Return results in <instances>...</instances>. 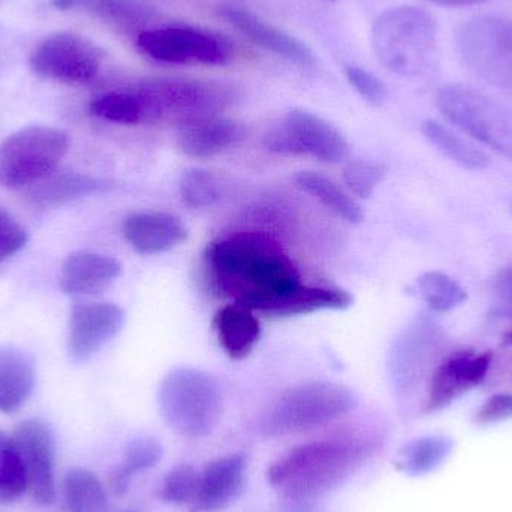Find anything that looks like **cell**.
Masks as SVG:
<instances>
[{"instance_id":"obj_1","label":"cell","mask_w":512,"mask_h":512,"mask_svg":"<svg viewBox=\"0 0 512 512\" xmlns=\"http://www.w3.org/2000/svg\"><path fill=\"white\" fill-rule=\"evenodd\" d=\"M213 285L236 304L267 315L300 288V274L282 246L262 233H236L206 252Z\"/></svg>"},{"instance_id":"obj_2","label":"cell","mask_w":512,"mask_h":512,"mask_svg":"<svg viewBox=\"0 0 512 512\" xmlns=\"http://www.w3.org/2000/svg\"><path fill=\"white\" fill-rule=\"evenodd\" d=\"M369 454L354 439L307 442L271 463L267 483L286 501H313L348 480Z\"/></svg>"},{"instance_id":"obj_3","label":"cell","mask_w":512,"mask_h":512,"mask_svg":"<svg viewBox=\"0 0 512 512\" xmlns=\"http://www.w3.org/2000/svg\"><path fill=\"white\" fill-rule=\"evenodd\" d=\"M372 44L388 71L405 78L423 77L438 60V23L420 6H394L373 23Z\"/></svg>"},{"instance_id":"obj_4","label":"cell","mask_w":512,"mask_h":512,"mask_svg":"<svg viewBox=\"0 0 512 512\" xmlns=\"http://www.w3.org/2000/svg\"><path fill=\"white\" fill-rule=\"evenodd\" d=\"M162 418L171 430L189 439L210 435L221 421L224 397L210 373L192 367L171 370L158 391Z\"/></svg>"},{"instance_id":"obj_5","label":"cell","mask_w":512,"mask_h":512,"mask_svg":"<svg viewBox=\"0 0 512 512\" xmlns=\"http://www.w3.org/2000/svg\"><path fill=\"white\" fill-rule=\"evenodd\" d=\"M358 397L351 388L331 381H310L277 397L261 418L265 436H285L328 426L354 411Z\"/></svg>"},{"instance_id":"obj_6","label":"cell","mask_w":512,"mask_h":512,"mask_svg":"<svg viewBox=\"0 0 512 512\" xmlns=\"http://www.w3.org/2000/svg\"><path fill=\"white\" fill-rule=\"evenodd\" d=\"M463 68L512 105V21L499 15H477L454 33Z\"/></svg>"},{"instance_id":"obj_7","label":"cell","mask_w":512,"mask_h":512,"mask_svg":"<svg viewBox=\"0 0 512 512\" xmlns=\"http://www.w3.org/2000/svg\"><path fill=\"white\" fill-rule=\"evenodd\" d=\"M442 116L512 162V110L468 84H445L436 93Z\"/></svg>"},{"instance_id":"obj_8","label":"cell","mask_w":512,"mask_h":512,"mask_svg":"<svg viewBox=\"0 0 512 512\" xmlns=\"http://www.w3.org/2000/svg\"><path fill=\"white\" fill-rule=\"evenodd\" d=\"M140 102L143 122H176L182 126L203 117L218 116L231 92L221 84L183 78L144 81L131 89Z\"/></svg>"},{"instance_id":"obj_9","label":"cell","mask_w":512,"mask_h":512,"mask_svg":"<svg viewBox=\"0 0 512 512\" xmlns=\"http://www.w3.org/2000/svg\"><path fill=\"white\" fill-rule=\"evenodd\" d=\"M69 149L68 135L27 126L0 143V188L27 189L54 173Z\"/></svg>"},{"instance_id":"obj_10","label":"cell","mask_w":512,"mask_h":512,"mask_svg":"<svg viewBox=\"0 0 512 512\" xmlns=\"http://www.w3.org/2000/svg\"><path fill=\"white\" fill-rule=\"evenodd\" d=\"M137 47L155 62L170 65L222 66L234 57V45L230 39L195 26L144 30L138 35Z\"/></svg>"},{"instance_id":"obj_11","label":"cell","mask_w":512,"mask_h":512,"mask_svg":"<svg viewBox=\"0 0 512 512\" xmlns=\"http://www.w3.org/2000/svg\"><path fill=\"white\" fill-rule=\"evenodd\" d=\"M265 149L285 156H310L325 164H340L348 159L349 144L345 135L318 114L291 110L268 131Z\"/></svg>"},{"instance_id":"obj_12","label":"cell","mask_w":512,"mask_h":512,"mask_svg":"<svg viewBox=\"0 0 512 512\" xmlns=\"http://www.w3.org/2000/svg\"><path fill=\"white\" fill-rule=\"evenodd\" d=\"M98 47L77 33L62 32L45 38L30 56V68L48 80L65 84H87L101 68Z\"/></svg>"},{"instance_id":"obj_13","label":"cell","mask_w":512,"mask_h":512,"mask_svg":"<svg viewBox=\"0 0 512 512\" xmlns=\"http://www.w3.org/2000/svg\"><path fill=\"white\" fill-rule=\"evenodd\" d=\"M11 438L23 463L26 492L36 504H53L56 499V439L53 430L45 421L29 418L15 427Z\"/></svg>"},{"instance_id":"obj_14","label":"cell","mask_w":512,"mask_h":512,"mask_svg":"<svg viewBox=\"0 0 512 512\" xmlns=\"http://www.w3.org/2000/svg\"><path fill=\"white\" fill-rule=\"evenodd\" d=\"M125 310L113 303L78 304L69 318L68 354L86 363L111 342L125 325Z\"/></svg>"},{"instance_id":"obj_15","label":"cell","mask_w":512,"mask_h":512,"mask_svg":"<svg viewBox=\"0 0 512 512\" xmlns=\"http://www.w3.org/2000/svg\"><path fill=\"white\" fill-rule=\"evenodd\" d=\"M492 364L490 352H457L438 364L430 376L426 412L441 411L486 379Z\"/></svg>"},{"instance_id":"obj_16","label":"cell","mask_w":512,"mask_h":512,"mask_svg":"<svg viewBox=\"0 0 512 512\" xmlns=\"http://www.w3.org/2000/svg\"><path fill=\"white\" fill-rule=\"evenodd\" d=\"M441 333L430 319L420 318L403 331L390 352V372L399 390H409L429 366Z\"/></svg>"},{"instance_id":"obj_17","label":"cell","mask_w":512,"mask_h":512,"mask_svg":"<svg viewBox=\"0 0 512 512\" xmlns=\"http://www.w3.org/2000/svg\"><path fill=\"white\" fill-rule=\"evenodd\" d=\"M219 14L227 20L234 29L239 30L249 41L283 57L289 62L300 66L315 65V54L304 42L289 33L283 32L279 27L267 23L249 9L236 5H224L219 8Z\"/></svg>"},{"instance_id":"obj_18","label":"cell","mask_w":512,"mask_h":512,"mask_svg":"<svg viewBox=\"0 0 512 512\" xmlns=\"http://www.w3.org/2000/svg\"><path fill=\"white\" fill-rule=\"evenodd\" d=\"M248 477V457L231 454L219 457L204 468L194 510L218 512L233 505L242 496Z\"/></svg>"},{"instance_id":"obj_19","label":"cell","mask_w":512,"mask_h":512,"mask_svg":"<svg viewBox=\"0 0 512 512\" xmlns=\"http://www.w3.org/2000/svg\"><path fill=\"white\" fill-rule=\"evenodd\" d=\"M123 236L138 254L158 255L186 242L188 228L182 219L170 213L138 212L123 222Z\"/></svg>"},{"instance_id":"obj_20","label":"cell","mask_w":512,"mask_h":512,"mask_svg":"<svg viewBox=\"0 0 512 512\" xmlns=\"http://www.w3.org/2000/svg\"><path fill=\"white\" fill-rule=\"evenodd\" d=\"M122 274V264L113 256L96 252H72L60 270V289L69 297H86L105 291Z\"/></svg>"},{"instance_id":"obj_21","label":"cell","mask_w":512,"mask_h":512,"mask_svg":"<svg viewBox=\"0 0 512 512\" xmlns=\"http://www.w3.org/2000/svg\"><path fill=\"white\" fill-rule=\"evenodd\" d=\"M243 138L245 129L240 123L209 116L179 126L177 146L191 158H210L236 146Z\"/></svg>"},{"instance_id":"obj_22","label":"cell","mask_w":512,"mask_h":512,"mask_svg":"<svg viewBox=\"0 0 512 512\" xmlns=\"http://www.w3.org/2000/svg\"><path fill=\"white\" fill-rule=\"evenodd\" d=\"M110 188V182L89 174L54 171L35 185L29 186L26 189V198L33 206L47 209V207L63 206Z\"/></svg>"},{"instance_id":"obj_23","label":"cell","mask_w":512,"mask_h":512,"mask_svg":"<svg viewBox=\"0 0 512 512\" xmlns=\"http://www.w3.org/2000/svg\"><path fill=\"white\" fill-rule=\"evenodd\" d=\"M215 330L225 354L234 361L248 358L261 337V322L254 310L242 304H228L215 316Z\"/></svg>"},{"instance_id":"obj_24","label":"cell","mask_w":512,"mask_h":512,"mask_svg":"<svg viewBox=\"0 0 512 512\" xmlns=\"http://www.w3.org/2000/svg\"><path fill=\"white\" fill-rule=\"evenodd\" d=\"M35 384L32 357L15 346H0V412L18 411L32 396Z\"/></svg>"},{"instance_id":"obj_25","label":"cell","mask_w":512,"mask_h":512,"mask_svg":"<svg viewBox=\"0 0 512 512\" xmlns=\"http://www.w3.org/2000/svg\"><path fill=\"white\" fill-rule=\"evenodd\" d=\"M354 297L342 288L301 285L291 295L274 306L267 316L288 318V316L307 315L318 310H345L352 306Z\"/></svg>"},{"instance_id":"obj_26","label":"cell","mask_w":512,"mask_h":512,"mask_svg":"<svg viewBox=\"0 0 512 512\" xmlns=\"http://www.w3.org/2000/svg\"><path fill=\"white\" fill-rule=\"evenodd\" d=\"M295 183L301 191L307 192L327 207L334 215L349 224H360L364 213L358 201L348 192L343 191L330 177L316 171H300L295 176Z\"/></svg>"},{"instance_id":"obj_27","label":"cell","mask_w":512,"mask_h":512,"mask_svg":"<svg viewBox=\"0 0 512 512\" xmlns=\"http://www.w3.org/2000/svg\"><path fill=\"white\" fill-rule=\"evenodd\" d=\"M426 140L433 147L439 150L442 155L447 156L451 162L459 165L463 170L481 171L486 170L490 165L489 156L478 147L472 146L468 141L451 131L448 126L436 122V120H426L421 125Z\"/></svg>"},{"instance_id":"obj_28","label":"cell","mask_w":512,"mask_h":512,"mask_svg":"<svg viewBox=\"0 0 512 512\" xmlns=\"http://www.w3.org/2000/svg\"><path fill=\"white\" fill-rule=\"evenodd\" d=\"M57 9H84L117 26H138L152 20L155 11L141 0H53Z\"/></svg>"},{"instance_id":"obj_29","label":"cell","mask_w":512,"mask_h":512,"mask_svg":"<svg viewBox=\"0 0 512 512\" xmlns=\"http://www.w3.org/2000/svg\"><path fill=\"white\" fill-rule=\"evenodd\" d=\"M164 457V448L155 438L143 436L129 442L123 454V462L111 475V489L116 495L128 492L129 484L135 475L155 468Z\"/></svg>"},{"instance_id":"obj_30","label":"cell","mask_w":512,"mask_h":512,"mask_svg":"<svg viewBox=\"0 0 512 512\" xmlns=\"http://www.w3.org/2000/svg\"><path fill=\"white\" fill-rule=\"evenodd\" d=\"M63 501L68 512L107 511V492L93 472L83 468L68 471L63 480Z\"/></svg>"},{"instance_id":"obj_31","label":"cell","mask_w":512,"mask_h":512,"mask_svg":"<svg viewBox=\"0 0 512 512\" xmlns=\"http://www.w3.org/2000/svg\"><path fill=\"white\" fill-rule=\"evenodd\" d=\"M453 442L444 436H426L399 451V469L409 477H421L438 469L450 456Z\"/></svg>"},{"instance_id":"obj_32","label":"cell","mask_w":512,"mask_h":512,"mask_svg":"<svg viewBox=\"0 0 512 512\" xmlns=\"http://www.w3.org/2000/svg\"><path fill=\"white\" fill-rule=\"evenodd\" d=\"M417 291L435 312H451L468 300V294L457 280L442 271H427L417 279Z\"/></svg>"},{"instance_id":"obj_33","label":"cell","mask_w":512,"mask_h":512,"mask_svg":"<svg viewBox=\"0 0 512 512\" xmlns=\"http://www.w3.org/2000/svg\"><path fill=\"white\" fill-rule=\"evenodd\" d=\"M90 114L117 125H138L143 122L140 102L132 90H113L93 99Z\"/></svg>"},{"instance_id":"obj_34","label":"cell","mask_w":512,"mask_h":512,"mask_svg":"<svg viewBox=\"0 0 512 512\" xmlns=\"http://www.w3.org/2000/svg\"><path fill=\"white\" fill-rule=\"evenodd\" d=\"M26 474L11 436L0 432V504H11L26 492Z\"/></svg>"},{"instance_id":"obj_35","label":"cell","mask_w":512,"mask_h":512,"mask_svg":"<svg viewBox=\"0 0 512 512\" xmlns=\"http://www.w3.org/2000/svg\"><path fill=\"white\" fill-rule=\"evenodd\" d=\"M180 197L191 209H206L221 198V186L210 171L191 168L180 179Z\"/></svg>"},{"instance_id":"obj_36","label":"cell","mask_w":512,"mask_h":512,"mask_svg":"<svg viewBox=\"0 0 512 512\" xmlns=\"http://www.w3.org/2000/svg\"><path fill=\"white\" fill-rule=\"evenodd\" d=\"M200 475L189 465L177 466L165 475L159 489V498L167 504L192 505L197 501Z\"/></svg>"},{"instance_id":"obj_37","label":"cell","mask_w":512,"mask_h":512,"mask_svg":"<svg viewBox=\"0 0 512 512\" xmlns=\"http://www.w3.org/2000/svg\"><path fill=\"white\" fill-rule=\"evenodd\" d=\"M385 176V167L373 162H349L343 170V182L349 191L361 200L372 197L373 191L378 188Z\"/></svg>"},{"instance_id":"obj_38","label":"cell","mask_w":512,"mask_h":512,"mask_svg":"<svg viewBox=\"0 0 512 512\" xmlns=\"http://www.w3.org/2000/svg\"><path fill=\"white\" fill-rule=\"evenodd\" d=\"M346 80L354 87L355 92L373 107H381L388 98V89L381 78L376 77L367 69L357 65H348L345 68Z\"/></svg>"},{"instance_id":"obj_39","label":"cell","mask_w":512,"mask_h":512,"mask_svg":"<svg viewBox=\"0 0 512 512\" xmlns=\"http://www.w3.org/2000/svg\"><path fill=\"white\" fill-rule=\"evenodd\" d=\"M27 233L17 219L0 207V262L18 254L26 246Z\"/></svg>"},{"instance_id":"obj_40","label":"cell","mask_w":512,"mask_h":512,"mask_svg":"<svg viewBox=\"0 0 512 512\" xmlns=\"http://www.w3.org/2000/svg\"><path fill=\"white\" fill-rule=\"evenodd\" d=\"M512 417V394H495L478 409L475 421L478 424H495Z\"/></svg>"},{"instance_id":"obj_41","label":"cell","mask_w":512,"mask_h":512,"mask_svg":"<svg viewBox=\"0 0 512 512\" xmlns=\"http://www.w3.org/2000/svg\"><path fill=\"white\" fill-rule=\"evenodd\" d=\"M493 292L498 300V312L512 318V264L499 271L493 283Z\"/></svg>"},{"instance_id":"obj_42","label":"cell","mask_w":512,"mask_h":512,"mask_svg":"<svg viewBox=\"0 0 512 512\" xmlns=\"http://www.w3.org/2000/svg\"><path fill=\"white\" fill-rule=\"evenodd\" d=\"M289 507L285 512H318L310 505L312 501H288Z\"/></svg>"},{"instance_id":"obj_43","label":"cell","mask_w":512,"mask_h":512,"mask_svg":"<svg viewBox=\"0 0 512 512\" xmlns=\"http://www.w3.org/2000/svg\"><path fill=\"white\" fill-rule=\"evenodd\" d=\"M429 2L436 3L441 6H469L475 3L484 2V0H429Z\"/></svg>"},{"instance_id":"obj_44","label":"cell","mask_w":512,"mask_h":512,"mask_svg":"<svg viewBox=\"0 0 512 512\" xmlns=\"http://www.w3.org/2000/svg\"><path fill=\"white\" fill-rule=\"evenodd\" d=\"M504 343H507V345H512V331L511 333H508L507 336H505Z\"/></svg>"}]
</instances>
